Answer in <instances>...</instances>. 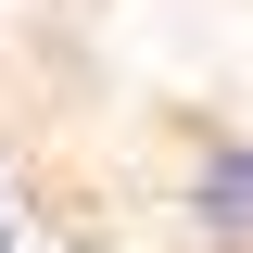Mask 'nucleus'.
I'll return each mask as SVG.
<instances>
[{
  "instance_id": "f03ea898",
  "label": "nucleus",
  "mask_w": 253,
  "mask_h": 253,
  "mask_svg": "<svg viewBox=\"0 0 253 253\" xmlns=\"http://www.w3.org/2000/svg\"><path fill=\"white\" fill-rule=\"evenodd\" d=\"M13 241H26V215H13V203H0V253H13Z\"/></svg>"
},
{
  "instance_id": "f257e3e1",
  "label": "nucleus",
  "mask_w": 253,
  "mask_h": 253,
  "mask_svg": "<svg viewBox=\"0 0 253 253\" xmlns=\"http://www.w3.org/2000/svg\"><path fill=\"white\" fill-rule=\"evenodd\" d=\"M177 253H253V126H177Z\"/></svg>"
}]
</instances>
